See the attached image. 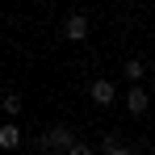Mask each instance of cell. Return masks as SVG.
Wrapping results in <instances>:
<instances>
[{
  "instance_id": "cell-1",
  "label": "cell",
  "mask_w": 155,
  "mask_h": 155,
  "mask_svg": "<svg viewBox=\"0 0 155 155\" xmlns=\"http://www.w3.org/2000/svg\"><path fill=\"white\" fill-rule=\"evenodd\" d=\"M71 143H76L71 126H51L46 134H38V151H54V155H59V151H67Z\"/></svg>"
},
{
  "instance_id": "cell-2",
  "label": "cell",
  "mask_w": 155,
  "mask_h": 155,
  "mask_svg": "<svg viewBox=\"0 0 155 155\" xmlns=\"http://www.w3.org/2000/svg\"><path fill=\"white\" fill-rule=\"evenodd\" d=\"M88 101H92V105H101V109H109V105L117 101L113 80H92V84H88Z\"/></svg>"
},
{
  "instance_id": "cell-3",
  "label": "cell",
  "mask_w": 155,
  "mask_h": 155,
  "mask_svg": "<svg viewBox=\"0 0 155 155\" xmlns=\"http://www.w3.org/2000/svg\"><path fill=\"white\" fill-rule=\"evenodd\" d=\"M63 38H67V42H84V38H88V17H84V13H71V17L63 21Z\"/></svg>"
},
{
  "instance_id": "cell-4",
  "label": "cell",
  "mask_w": 155,
  "mask_h": 155,
  "mask_svg": "<svg viewBox=\"0 0 155 155\" xmlns=\"http://www.w3.org/2000/svg\"><path fill=\"white\" fill-rule=\"evenodd\" d=\"M122 101H126V109L134 113V117H138V113H147V105H151V97H147V88H143V84H130V92L122 97Z\"/></svg>"
},
{
  "instance_id": "cell-5",
  "label": "cell",
  "mask_w": 155,
  "mask_h": 155,
  "mask_svg": "<svg viewBox=\"0 0 155 155\" xmlns=\"http://www.w3.org/2000/svg\"><path fill=\"white\" fill-rule=\"evenodd\" d=\"M17 143H21V130L13 126V122H8V126H0V147H4V151H13Z\"/></svg>"
},
{
  "instance_id": "cell-6",
  "label": "cell",
  "mask_w": 155,
  "mask_h": 155,
  "mask_svg": "<svg viewBox=\"0 0 155 155\" xmlns=\"http://www.w3.org/2000/svg\"><path fill=\"white\" fill-rule=\"evenodd\" d=\"M122 71H126L130 84H138V80L147 76V63H143V59H126V67H122Z\"/></svg>"
},
{
  "instance_id": "cell-7",
  "label": "cell",
  "mask_w": 155,
  "mask_h": 155,
  "mask_svg": "<svg viewBox=\"0 0 155 155\" xmlns=\"http://www.w3.org/2000/svg\"><path fill=\"white\" fill-rule=\"evenodd\" d=\"M4 113H8V117H17V113H21V97H17V92H8V97H4Z\"/></svg>"
},
{
  "instance_id": "cell-8",
  "label": "cell",
  "mask_w": 155,
  "mask_h": 155,
  "mask_svg": "<svg viewBox=\"0 0 155 155\" xmlns=\"http://www.w3.org/2000/svg\"><path fill=\"white\" fill-rule=\"evenodd\" d=\"M67 155H92V147H88V143H80V138H76V143L67 147Z\"/></svg>"
},
{
  "instance_id": "cell-9",
  "label": "cell",
  "mask_w": 155,
  "mask_h": 155,
  "mask_svg": "<svg viewBox=\"0 0 155 155\" xmlns=\"http://www.w3.org/2000/svg\"><path fill=\"white\" fill-rule=\"evenodd\" d=\"M105 155H130V151H126V147H113V151H105Z\"/></svg>"
},
{
  "instance_id": "cell-10",
  "label": "cell",
  "mask_w": 155,
  "mask_h": 155,
  "mask_svg": "<svg viewBox=\"0 0 155 155\" xmlns=\"http://www.w3.org/2000/svg\"><path fill=\"white\" fill-rule=\"evenodd\" d=\"M42 155H54V151H42Z\"/></svg>"
}]
</instances>
